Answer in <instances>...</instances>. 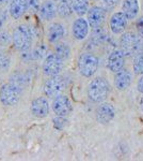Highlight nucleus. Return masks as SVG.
I'll return each instance as SVG.
<instances>
[{
  "mask_svg": "<svg viewBox=\"0 0 143 161\" xmlns=\"http://www.w3.org/2000/svg\"><path fill=\"white\" fill-rule=\"evenodd\" d=\"M96 114H97V119L100 123L108 124V123H110L114 118V116H115V110H114L112 104L107 103V102H103L97 108Z\"/></svg>",
  "mask_w": 143,
  "mask_h": 161,
  "instance_id": "13",
  "label": "nucleus"
},
{
  "mask_svg": "<svg viewBox=\"0 0 143 161\" xmlns=\"http://www.w3.org/2000/svg\"><path fill=\"white\" fill-rule=\"evenodd\" d=\"M51 106H53V111L57 116H63V117H66L69 114H71L73 110L71 100L64 95H59L54 97Z\"/></svg>",
  "mask_w": 143,
  "mask_h": 161,
  "instance_id": "8",
  "label": "nucleus"
},
{
  "mask_svg": "<svg viewBox=\"0 0 143 161\" xmlns=\"http://www.w3.org/2000/svg\"><path fill=\"white\" fill-rule=\"evenodd\" d=\"M11 66V59L4 53H0V71L4 72L10 69Z\"/></svg>",
  "mask_w": 143,
  "mask_h": 161,
  "instance_id": "25",
  "label": "nucleus"
},
{
  "mask_svg": "<svg viewBox=\"0 0 143 161\" xmlns=\"http://www.w3.org/2000/svg\"><path fill=\"white\" fill-rule=\"evenodd\" d=\"M88 24L90 27L96 28L101 26L106 19V9L103 7H92L90 10H88Z\"/></svg>",
  "mask_w": 143,
  "mask_h": 161,
  "instance_id": "9",
  "label": "nucleus"
},
{
  "mask_svg": "<svg viewBox=\"0 0 143 161\" xmlns=\"http://www.w3.org/2000/svg\"><path fill=\"white\" fill-rule=\"evenodd\" d=\"M4 20H6V15H4L3 13H0V28L2 27Z\"/></svg>",
  "mask_w": 143,
  "mask_h": 161,
  "instance_id": "32",
  "label": "nucleus"
},
{
  "mask_svg": "<svg viewBox=\"0 0 143 161\" xmlns=\"http://www.w3.org/2000/svg\"><path fill=\"white\" fill-rule=\"evenodd\" d=\"M122 12L127 19H134L139 14V2L138 0H124L122 4Z\"/></svg>",
  "mask_w": 143,
  "mask_h": 161,
  "instance_id": "17",
  "label": "nucleus"
},
{
  "mask_svg": "<svg viewBox=\"0 0 143 161\" xmlns=\"http://www.w3.org/2000/svg\"><path fill=\"white\" fill-rule=\"evenodd\" d=\"M7 2H9V0H0V4H4Z\"/></svg>",
  "mask_w": 143,
  "mask_h": 161,
  "instance_id": "34",
  "label": "nucleus"
},
{
  "mask_svg": "<svg viewBox=\"0 0 143 161\" xmlns=\"http://www.w3.org/2000/svg\"><path fill=\"white\" fill-rule=\"evenodd\" d=\"M64 35H65V28H64L63 25L59 24V23H54V24L51 25L47 32L48 40L51 43L58 42L64 37Z\"/></svg>",
  "mask_w": 143,
  "mask_h": 161,
  "instance_id": "19",
  "label": "nucleus"
},
{
  "mask_svg": "<svg viewBox=\"0 0 143 161\" xmlns=\"http://www.w3.org/2000/svg\"><path fill=\"white\" fill-rule=\"evenodd\" d=\"M103 6L106 10H112L119 3V0H101Z\"/></svg>",
  "mask_w": 143,
  "mask_h": 161,
  "instance_id": "29",
  "label": "nucleus"
},
{
  "mask_svg": "<svg viewBox=\"0 0 143 161\" xmlns=\"http://www.w3.org/2000/svg\"><path fill=\"white\" fill-rule=\"evenodd\" d=\"M47 46L45 45V44H40V45H38L36 47L34 48V51L32 52V58L33 59H38V60H40V59H43L44 57H46L47 55Z\"/></svg>",
  "mask_w": 143,
  "mask_h": 161,
  "instance_id": "24",
  "label": "nucleus"
},
{
  "mask_svg": "<svg viewBox=\"0 0 143 161\" xmlns=\"http://www.w3.org/2000/svg\"><path fill=\"white\" fill-rule=\"evenodd\" d=\"M125 62V55L121 50H114L108 57V69L115 73L119 70L123 69Z\"/></svg>",
  "mask_w": 143,
  "mask_h": 161,
  "instance_id": "12",
  "label": "nucleus"
},
{
  "mask_svg": "<svg viewBox=\"0 0 143 161\" xmlns=\"http://www.w3.org/2000/svg\"><path fill=\"white\" fill-rule=\"evenodd\" d=\"M127 23H128V19L123 12H115L110 17L109 26L114 35H120V33H123V31L126 29Z\"/></svg>",
  "mask_w": 143,
  "mask_h": 161,
  "instance_id": "10",
  "label": "nucleus"
},
{
  "mask_svg": "<svg viewBox=\"0 0 143 161\" xmlns=\"http://www.w3.org/2000/svg\"><path fill=\"white\" fill-rule=\"evenodd\" d=\"M57 12L61 17H69L73 14V3L72 0H60L58 7H57Z\"/></svg>",
  "mask_w": 143,
  "mask_h": 161,
  "instance_id": "20",
  "label": "nucleus"
},
{
  "mask_svg": "<svg viewBox=\"0 0 143 161\" xmlns=\"http://www.w3.org/2000/svg\"><path fill=\"white\" fill-rule=\"evenodd\" d=\"M40 7V0H28V10H30L31 12H38Z\"/></svg>",
  "mask_w": 143,
  "mask_h": 161,
  "instance_id": "28",
  "label": "nucleus"
},
{
  "mask_svg": "<svg viewBox=\"0 0 143 161\" xmlns=\"http://www.w3.org/2000/svg\"><path fill=\"white\" fill-rule=\"evenodd\" d=\"M132 68H134V71L136 74H143V52H138L135 55Z\"/></svg>",
  "mask_w": 143,
  "mask_h": 161,
  "instance_id": "23",
  "label": "nucleus"
},
{
  "mask_svg": "<svg viewBox=\"0 0 143 161\" xmlns=\"http://www.w3.org/2000/svg\"><path fill=\"white\" fill-rule=\"evenodd\" d=\"M12 37L8 32H0V46H7L11 43Z\"/></svg>",
  "mask_w": 143,
  "mask_h": 161,
  "instance_id": "26",
  "label": "nucleus"
},
{
  "mask_svg": "<svg viewBox=\"0 0 143 161\" xmlns=\"http://www.w3.org/2000/svg\"><path fill=\"white\" fill-rule=\"evenodd\" d=\"M138 90L141 93H143V74L141 75L139 80H138Z\"/></svg>",
  "mask_w": 143,
  "mask_h": 161,
  "instance_id": "31",
  "label": "nucleus"
},
{
  "mask_svg": "<svg viewBox=\"0 0 143 161\" xmlns=\"http://www.w3.org/2000/svg\"><path fill=\"white\" fill-rule=\"evenodd\" d=\"M73 36L76 40H84L89 33V24L84 19H77L73 24Z\"/></svg>",
  "mask_w": 143,
  "mask_h": 161,
  "instance_id": "14",
  "label": "nucleus"
},
{
  "mask_svg": "<svg viewBox=\"0 0 143 161\" xmlns=\"http://www.w3.org/2000/svg\"><path fill=\"white\" fill-rule=\"evenodd\" d=\"M131 73L128 70L121 69L118 72H115L114 77V84L119 90H125L131 84Z\"/></svg>",
  "mask_w": 143,
  "mask_h": 161,
  "instance_id": "16",
  "label": "nucleus"
},
{
  "mask_svg": "<svg viewBox=\"0 0 143 161\" xmlns=\"http://www.w3.org/2000/svg\"><path fill=\"white\" fill-rule=\"evenodd\" d=\"M140 108H141V110L143 111V97L140 99Z\"/></svg>",
  "mask_w": 143,
  "mask_h": 161,
  "instance_id": "33",
  "label": "nucleus"
},
{
  "mask_svg": "<svg viewBox=\"0 0 143 161\" xmlns=\"http://www.w3.org/2000/svg\"><path fill=\"white\" fill-rule=\"evenodd\" d=\"M63 60L59 58L56 54H49L45 57L43 62V71L47 76H56L59 75L63 68Z\"/></svg>",
  "mask_w": 143,
  "mask_h": 161,
  "instance_id": "7",
  "label": "nucleus"
},
{
  "mask_svg": "<svg viewBox=\"0 0 143 161\" xmlns=\"http://www.w3.org/2000/svg\"><path fill=\"white\" fill-rule=\"evenodd\" d=\"M73 11L79 16H82L89 10V0H72Z\"/></svg>",
  "mask_w": 143,
  "mask_h": 161,
  "instance_id": "21",
  "label": "nucleus"
},
{
  "mask_svg": "<svg viewBox=\"0 0 143 161\" xmlns=\"http://www.w3.org/2000/svg\"><path fill=\"white\" fill-rule=\"evenodd\" d=\"M137 29H138V37L143 38V16L138 19L137 22Z\"/></svg>",
  "mask_w": 143,
  "mask_h": 161,
  "instance_id": "30",
  "label": "nucleus"
},
{
  "mask_svg": "<svg viewBox=\"0 0 143 161\" xmlns=\"http://www.w3.org/2000/svg\"><path fill=\"white\" fill-rule=\"evenodd\" d=\"M67 124V120L65 119V117H63V116H58L56 119H54V126L56 127L57 129H63L64 127L66 126Z\"/></svg>",
  "mask_w": 143,
  "mask_h": 161,
  "instance_id": "27",
  "label": "nucleus"
},
{
  "mask_svg": "<svg viewBox=\"0 0 143 161\" xmlns=\"http://www.w3.org/2000/svg\"><path fill=\"white\" fill-rule=\"evenodd\" d=\"M40 14L41 17L45 20H51L54 19L57 14V6L54 4V1L51 0H47V1H44L40 7Z\"/></svg>",
  "mask_w": 143,
  "mask_h": 161,
  "instance_id": "18",
  "label": "nucleus"
},
{
  "mask_svg": "<svg viewBox=\"0 0 143 161\" xmlns=\"http://www.w3.org/2000/svg\"><path fill=\"white\" fill-rule=\"evenodd\" d=\"M34 35L35 32L33 28L27 25H19L16 27L12 35V42L14 44L15 48L20 52L29 51L32 45Z\"/></svg>",
  "mask_w": 143,
  "mask_h": 161,
  "instance_id": "1",
  "label": "nucleus"
},
{
  "mask_svg": "<svg viewBox=\"0 0 143 161\" xmlns=\"http://www.w3.org/2000/svg\"><path fill=\"white\" fill-rule=\"evenodd\" d=\"M28 0H11L9 7L10 15L14 19H18L27 12Z\"/></svg>",
  "mask_w": 143,
  "mask_h": 161,
  "instance_id": "15",
  "label": "nucleus"
},
{
  "mask_svg": "<svg viewBox=\"0 0 143 161\" xmlns=\"http://www.w3.org/2000/svg\"><path fill=\"white\" fill-rule=\"evenodd\" d=\"M121 51L125 56H135L139 52V38L134 32H126L121 38Z\"/></svg>",
  "mask_w": 143,
  "mask_h": 161,
  "instance_id": "5",
  "label": "nucleus"
},
{
  "mask_svg": "<svg viewBox=\"0 0 143 161\" xmlns=\"http://www.w3.org/2000/svg\"><path fill=\"white\" fill-rule=\"evenodd\" d=\"M79 72L84 77L93 76L98 69V58L91 53H84L78 59Z\"/></svg>",
  "mask_w": 143,
  "mask_h": 161,
  "instance_id": "4",
  "label": "nucleus"
},
{
  "mask_svg": "<svg viewBox=\"0 0 143 161\" xmlns=\"http://www.w3.org/2000/svg\"><path fill=\"white\" fill-rule=\"evenodd\" d=\"M110 93V85L108 80L103 77H96L90 83L88 87V96L90 100L95 103L103 102Z\"/></svg>",
  "mask_w": 143,
  "mask_h": 161,
  "instance_id": "2",
  "label": "nucleus"
},
{
  "mask_svg": "<svg viewBox=\"0 0 143 161\" xmlns=\"http://www.w3.org/2000/svg\"><path fill=\"white\" fill-rule=\"evenodd\" d=\"M54 54L61 60H66L69 57V55H71V47L64 42L58 43L56 45V48H54Z\"/></svg>",
  "mask_w": 143,
  "mask_h": 161,
  "instance_id": "22",
  "label": "nucleus"
},
{
  "mask_svg": "<svg viewBox=\"0 0 143 161\" xmlns=\"http://www.w3.org/2000/svg\"><path fill=\"white\" fill-rule=\"evenodd\" d=\"M22 88L13 83H8L0 88V101L3 105L13 106L17 104L20 98Z\"/></svg>",
  "mask_w": 143,
  "mask_h": 161,
  "instance_id": "3",
  "label": "nucleus"
},
{
  "mask_svg": "<svg viewBox=\"0 0 143 161\" xmlns=\"http://www.w3.org/2000/svg\"><path fill=\"white\" fill-rule=\"evenodd\" d=\"M49 103L46 98L40 97L36 98L31 103V112L34 116L38 118H44L49 114Z\"/></svg>",
  "mask_w": 143,
  "mask_h": 161,
  "instance_id": "11",
  "label": "nucleus"
},
{
  "mask_svg": "<svg viewBox=\"0 0 143 161\" xmlns=\"http://www.w3.org/2000/svg\"><path fill=\"white\" fill-rule=\"evenodd\" d=\"M64 89H65V82L58 75L50 76V79L46 80L44 84V93L49 98H54L61 95Z\"/></svg>",
  "mask_w": 143,
  "mask_h": 161,
  "instance_id": "6",
  "label": "nucleus"
}]
</instances>
